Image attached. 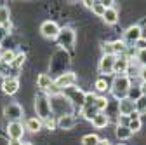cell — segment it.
<instances>
[{
	"mask_svg": "<svg viewBox=\"0 0 146 145\" xmlns=\"http://www.w3.org/2000/svg\"><path fill=\"white\" fill-rule=\"evenodd\" d=\"M56 40H58V46L63 51L73 49V47H75V44H77V32L73 30L71 26H63L59 30V33H58Z\"/></svg>",
	"mask_w": 146,
	"mask_h": 145,
	"instance_id": "5b68a950",
	"label": "cell"
},
{
	"mask_svg": "<svg viewBox=\"0 0 146 145\" xmlns=\"http://www.w3.org/2000/svg\"><path fill=\"white\" fill-rule=\"evenodd\" d=\"M132 81L127 75H115L111 84H110V95H111L117 101L127 96V91H129Z\"/></svg>",
	"mask_w": 146,
	"mask_h": 145,
	"instance_id": "6da1fadb",
	"label": "cell"
},
{
	"mask_svg": "<svg viewBox=\"0 0 146 145\" xmlns=\"http://www.w3.org/2000/svg\"><path fill=\"white\" fill-rule=\"evenodd\" d=\"M134 61H136L139 66H146V49H144V51H136Z\"/></svg>",
	"mask_w": 146,
	"mask_h": 145,
	"instance_id": "d6a6232c",
	"label": "cell"
},
{
	"mask_svg": "<svg viewBox=\"0 0 146 145\" xmlns=\"http://www.w3.org/2000/svg\"><path fill=\"white\" fill-rule=\"evenodd\" d=\"M108 101H110V100H108L106 96H99V95H98L94 105H96V108H98L99 112H104V110H106V107H108Z\"/></svg>",
	"mask_w": 146,
	"mask_h": 145,
	"instance_id": "4dcf8cb0",
	"label": "cell"
},
{
	"mask_svg": "<svg viewBox=\"0 0 146 145\" xmlns=\"http://www.w3.org/2000/svg\"><path fill=\"white\" fill-rule=\"evenodd\" d=\"M25 61H26V54H25V52H16V56H14L11 66L16 68V70H19V68L25 65Z\"/></svg>",
	"mask_w": 146,
	"mask_h": 145,
	"instance_id": "4316f807",
	"label": "cell"
},
{
	"mask_svg": "<svg viewBox=\"0 0 146 145\" xmlns=\"http://www.w3.org/2000/svg\"><path fill=\"white\" fill-rule=\"evenodd\" d=\"M136 103V112L143 117V115H146V96H141L137 101H134Z\"/></svg>",
	"mask_w": 146,
	"mask_h": 145,
	"instance_id": "f546056e",
	"label": "cell"
},
{
	"mask_svg": "<svg viewBox=\"0 0 146 145\" xmlns=\"http://www.w3.org/2000/svg\"><path fill=\"white\" fill-rule=\"evenodd\" d=\"M90 11H92V14H96V16L103 17V14H104L106 7L103 5V2H92V7H90Z\"/></svg>",
	"mask_w": 146,
	"mask_h": 145,
	"instance_id": "1f68e13d",
	"label": "cell"
},
{
	"mask_svg": "<svg viewBox=\"0 0 146 145\" xmlns=\"http://www.w3.org/2000/svg\"><path fill=\"white\" fill-rule=\"evenodd\" d=\"M98 112H99V110L96 108V105H90V107H84V108H82V110H80V115H82L85 121H89V122H90V121L94 119V115H96Z\"/></svg>",
	"mask_w": 146,
	"mask_h": 145,
	"instance_id": "cb8c5ba5",
	"label": "cell"
},
{
	"mask_svg": "<svg viewBox=\"0 0 146 145\" xmlns=\"http://www.w3.org/2000/svg\"><path fill=\"white\" fill-rule=\"evenodd\" d=\"M129 65H131V58H127L125 54H122V56H117L115 65H113V74H115V75H127Z\"/></svg>",
	"mask_w": 146,
	"mask_h": 145,
	"instance_id": "5bb4252c",
	"label": "cell"
},
{
	"mask_svg": "<svg viewBox=\"0 0 146 145\" xmlns=\"http://www.w3.org/2000/svg\"><path fill=\"white\" fill-rule=\"evenodd\" d=\"M141 96H143L141 82H139V84H131V87H129V91H127V96H125V98H129V100H132V101H137Z\"/></svg>",
	"mask_w": 146,
	"mask_h": 145,
	"instance_id": "44dd1931",
	"label": "cell"
},
{
	"mask_svg": "<svg viewBox=\"0 0 146 145\" xmlns=\"http://www.w3.org/2000/svg\"><path fill=\"white\" fill-rule=\"evenodd\" d=\"M127 128H129V130L132 131V135H134V133H139V131L143 130V117L129 121V124H127Z\"/></svg>",
	"mask_w": 146,
	"mask_h": 145,
	"instance_id": "f1b7e54d",
	"label": "cell"
},
{
	"mask_svg": "<svg viewBox=\"0 0 146 145\" xmlns=\"http://www.w3.org/2000/svg\"><path fill=\"white\" fill-rule=\"evenodd\" d=\"M23 115H25V108H23L21 103L12 101V103H7L4 107V117L9 122H21Z\"/></svg>",
	"mask_w": 146,
	"mask_h": 145,
	"instance_id": "8992f818",
	"label": "cell"
},
{
	"mask_svg": "<svg viewBox=\"0 0 146 145\" xmlns=\"http://www.w3.org/2000/svg\"><path fill=\"white\" fill-rule=\"evenodd\" d=\"M137 79L141 81V84H146V66H141V68H139Z\"/></svg>",
	"mask_w": 146,
	"mask_h": 145,
	"instance_id": "8d00e7d4",
	"label": "cell"
},
{
	"mask_svg": "<svg viewBox=\"0 0 146 145\" xmlns=\"http://www.w3.org/2000/svg\"><path fill=\"white\" fill-rule=\"evenodd\" d=\"M115 60L117 56H111V54H103L99 58V63H98V70L103 77H108V75H113V65H115Z\"/></svg>",
	"mask_w": 146,
	"mask_h": 145,
	"instance_id": "9c48e42d",
	"label": "cell"
},
{
	"mask_svg": "<svg viewBox=\"0 0 146 145\" xmlns=\"http://www.w3.org/2000/svg\"><path fill=\"white\" fill-rule=\"evenodd\" d=\"M77 81H78V77H77L75 72L66 70L64 74L58 75L56 79L52 81V87H50V91H49V93H50V95L61 93L63 89H66V87H70V86H77Z\"/></svg>",
	"mask_w": 146,
	"mask_h": 145,
	"instance_id": "277c9868",
	"label": "cell"
},
{
	"mask_svg": "<svg viewBox=\"0 0 146 145\" xmlns=\"http://www.w3.org/2000/svg\"><path fill=\"white\" fill-rule=\"evenodd\" d=\"M141 37H143V30H141V26H139V25H131L129 28L123 32L122 40H123V44H125L127 47H134V44H136Z\"/></svg>",
	"mask_w": 146,
	"mask_h": 145,
	"instance_id": "ba28073f",
	"label": "cell"
},
{
	"mask_svg": "<svg viewBox=\"0 0 146 145\" xmlns=\"http://www.w3.org/2000/svg\"><path fill=\"white\" fill-rule=\"evenodd\" d=\"M19 87H21L19 79L14 77V75H9V77H5V79L2 81V93H4V95L12 96V95H16L17 91H19Z\"/></svg>",
	"mask_w": 146,
	"mask_h": 145,
	"instance_id": "8fae6325",
	"label": "cell"
},
{
	"mask_svg": "<svg viewBox=\"0 0 146 145\" xmlns=\"http://www.w3.org/2000/svg\"><path fill=\"white\" fill-rule=\"evenodd\" d=\"M94 89L98 93H110V82L106 81V77H99L94 81Z\"/></svg>",
	"mask_w": 146,
	"mask_h": 145,
	"instance_id": "603a6c76",
	"label": "cell"
},
{
	"mask_svg": "<svg viewBox=\"0 0 146 145\" xmlns=\"http://www.w3.org/2000/svg\"><path fill=\"white\" fill-rule=\"evenodd\" d=\"M70 65V54L63 49H59L56 54H54V60H50V70L52 72H58V75L64 74V66Z\"/></svg>",
	"mask_w": 146,
	"mask_h": 145,
	"instance_id": "52a82bcc",
	"label": "cell"
},
{
	"mask_svg": "<svg viewBox=\"0 0 146 145\" xmlns=\"http://www.w3.org/2000/svg\"><path fill=\"white\" fill-rule=\"evenodd\" d=\"M144 49H146V37H141L134 44V51H144Z\"/></svg>",
	"mask_w": 146,
	"mask_h": 145,
	"instance_id": "d590c367",
	"label": "cell"
},
{
	"mask_svg": "<svg viewBox=\"0 0 146 145\" xmlns=\"http://www.w3.org/2000/svg\"><path fill=\"white\" fill-rule=\"evenodd\" d=\"M7 37H9V30L4 28V26H0V42H2L4 39H7Z\"/></svg>",
	"mask_w": 146,
	"mask_h": 145,
	"instance_id": "74e56055",
	"label": "cell"
},
{
	"mask_svg": "<svg viewBox=\"0 0 146 145\" xmlns=\"http://www.w3.org/2000/svg\"><path fill=\"white\" fill-rule=\"evenodd\" d=\"M98 145H111V142H110L108 138H99V142H98Z\"/></svg>",
	"mask_w": 146,
	"mask_h": 145,
	"instance_id": "f35d334b",
	"label": "cell"
},
{
	"mask_svg": "<svg viewBox=\"0 0 146 145\" xmlns=\"http://www.w3.org/2000/svg\"><path fill=\"white\" fill-rule=\"evenodd\" d=\"M101 51H103V54H111V56H115V54H113V46H111L110 40L101 42Z\"/></svg>",
	"mask_w": 146,
	"mask_h": 145,
	"instance_id": "836d02e7",
	"label": "cell"
},
{
	"mask_svg": "<svg viewBox=\"0 0 146 145\" xmlns=\"http://www.w3.org/2000/svg\"><path fill=\"white\" fill-rule=\"evenodd\" d=\"M134 112H136V103H134L132 100H129V98L118 100V114H120L122 117H129V115L134 114Z\"/></svg>",
	"mask_w": 146,
	"mask_h": 145,
	"instance_id": "9a60e30c",
	"label": "cell"
},
{
	"mask_svg": "<svg viewBox=\"0 0 146 145\" xmlns=\"http://www.w3.org/2000/svg\"><path fill=\"white\" fill-rule=\"evenodd\" d=\"M115 136H117L118 140H131V138H132V131L127 128V126L117 124V128H115Z\"/></svg>",
	"mask_w": 146,
	"mask_h": 145,
	"instance_id": "7402d4cb",
	"label": "cell"
},
{
	"mask_svg": "<svg viewBox=\"0 0 146 145\" xmlns=\"http://www.w3.org/2000/svg\"><path fill=\"white\" fill-rule=\"evenodd\" d=\"M82 4H84L87 9H90V7H92V2H90V0H85V2H82Z\"/></svg>",
	"mask_w": 146,
	"mask_h": 145,
	"instance_id": "60d3db41",
	"label": "cell"
},
{
	"mask_svg": "<svg viewBox=\"0 0 146 145\" xmlns=\"http://www.w3.org/2000/svg\"><path fill=\"white\" fill-rule=\"evenodd\" d=\"M52 77L49 74H38L36 75V87L40 89V93H49L52 87Z\"/></svg>",
	"mask_w": 146,
	"mask_h": 145,
	"instance_id": "2e32d148",
	"label": "cell"
},
{
	"mask_svg": "<svg viewBox=\"0 0 146 145\" xmlns=\"http://www.w3.org/2000/svg\"><path fill=\"white\" fill-rule=\"evenodd\" d=\"M111 46H113V54H115V56H122V54H125V52H127V49H129V47L123 44V40H122V39L113 40V42H111Z\"/></svg>",
	"mask_w": 146,
	"mask_h": 145,
	"instance_id": "d4e9b609",
	"label": "cell"
},
{
	"mask_svg": "<svg viewBox=\"0 0 146 145\" xmlns=\"http://www.w3.org/2000/svg\"><path fill=\"white\" fill-rule=\"evenodd\" d=\"M0 51H2V47H0Z\"/></svg>",
	"mask_w": 146,
	"mask_h": 145,
	"instance_id": "ee69618b",
	"label": "cell"
},
{
	"mask_svg": "<svg viewBox=\"0 0 146 145\" xmlns=\"http://www.w3.org/2000/svg\"><path fill=\"white\" fill-rule=\"evenodd\" d=\"M16 56V52L12 49H2L0 51V63H4V65H11L12 60Z\"/></svg>",
	"mask_w": 146,
	"mask_h": 145,
	"instance_id": "484cf974",
	"label": "cell"
},
{
	"mask_svg": "<svg viewBox=\"0 0 146 145\" xmlns=\"http://www.w3.org/2000/svg\"><path fill=\"white\" fill-rule=\"evenodd\" d=\"M0 26L4 28H11V12L7 5H0Z\"/></svg>",
	"mask_w": 146,
	"mask_h": 145,
	"instance_id": "ffe728a7",
	"label": "cell"
},
{
	"mask_svg": "<svg viewBox=\"0 0 146 145\" xmlns=\"http://www.w3.org/2000/svg\"><path fill=\"white\" fill-rule=\"evenodd\" d=\"M118 145H123V143H118Z\"/></svg>",
	"mask_w": 146,
	"mask_h": 145,
	"instance_id": "7bdbcfd3",
	"label": "cell"
},
{
	"mask_svg": "<svg viewBox=\"0 0 146 145\" xmlns=\"http://www.w3.org/2000/svg\"><path fill=\"white\" fill-rule=\"evenodd\" d=\"M44 128H45V130H49V131L56 130V128H58V126H56V117H50V119L44 121Z\"/></svg>",
	"mask_w": 146,
	"mask_h": 145,
	"instance_id": "e575fe53",
	"label": "cell"
},
{
	"mask_svg": "<svg viewBox=\"0 0 146 145\" xmlns=\"http://www.w3.org/2000/svg\"><path fill=\"white\" fill-rule=\"evenodd\" d=\"M98 142H99V136H98L96 133H87V135H84L82 140H80L82 145H98Z\"/></svg>",
	"mask_w": 146,
	"mask_h": 145,
	"instance_id": "83f0119b",
	"label": "cell"
},
{
	"mask_svg": "<svg viewBox=\"0 0 146 145\" xmlns=\"http://www.w3.org/2000/svg\"><path fill=\"white\" fill-rule=\"evenodd\" d=\"M90 124H92V128L94 130H106V126L110 124V119L104 112H98L94 115V119L90 121Z\"/></svg>",
	"mask_w": 146,
	"mask_h": 145,
	"instance_id": "ac0fdd59",
	"label": "cell"
},
{
	"mask_svg": "<svg viewBox=\"0 0 146 145\" xmlns=\"http://www.w3.org/2000/svg\"><path fill=\"white\" fill-rule=\"evenodd\" d=\"M59 30H61V26L56 21H52V19H47V21H44L40 25V35H42L44 39H50V40L56 39Z\"/></svg>",
	"mask_w": 146,
	"mask_h": 145,
	"instance_id": "30bf717a",
	"label": "cell"
},
{
	"mask_svg": "<svg viewBox=\"0 0 146 145\" xmlns=\"http://www.w3.org/2000/svg\"><path fill=\"white\" fill-rule=\"evenodd\" d=\"M77 122L78 121H77L75 114H66V115H61V117L56 119V126H58V130H61V131H71L77 126Z\"/></svg>",
	"mask_w": 146,
	"mask_h": 145,
	"instance_id": "4fadbf2b",
	"label": "cell"
},
{
	"mask_svg": "<svg viewBox=\"0 0 146 145\" xmlns=\"http://www.w3.org/2000/svg\"><path fill=\"white\" fill-rule=\"evenodd\" d=\"M7 145H23V142H17V140H9Z\"/></svg>",
	"mask_w": 146,
	"mask_h": 145,
	"instance_id": "ab89813d",
	"label": "cell"
},
{
	"mask_svg": "<svg viewBox=\"0 0 146 145\" xmlns=\"http://www.w3.org/2000/svg\"><path fill=\"white\" fill-rule=\"evenodd\" d=\"M35 114L36 117H38L42 122L54 117L52 115V108H50V98L47 93H38V95H35Z\"/></svg>",
	"mask_w": 146,
	"mask_h": 145,
	"instance_id": "7a4b0ae2",
	"label": "cell"
},
{
	"mask_svg": "<svg viewBox=\"0 0 146 145\" xmlns=\"http://www.w3.org/2000/svg\"><path fill=\"white\" fill-rule=\"evenodd\" d=\"M118 19H120V12H118V9H117L115 5H113V7H108V9L104 11V14H103V21H104L106 25H110V26L117 25Z\"/></svg>",
	"mask_w": 146,
	"mask_h": 145,
	"instance_id": "e0dca14e",
	"label": "cell"
},
{
	"mask_svg": "<svg viewBox=\"0 0 146 145\" xmlns=\"http://www.w3.org/2000/svg\"><path fill=\"white\" fill-rule=\"evenodd\" d=\"M25 130H26V131H30V133H38V131H42V130H44V122H42L38 117H36V115H33V117H30V119L26 121Z\"/></svg>",
	"mask_w": 146,
	"mask_h": 145,
	"instance_id": "d6986e66",
	"label": "cell"
},
{
	"mask_svg": "<svg viewBox=\"0 0 146 145\" xmlns=\"http://www.w3.org/2000/svg\"><path fill=\"white\" fill-rule=\"evenodd\" d=\"M61 95L70 101V105L73 107V110H82L84 101H85V91L78 86H70L66 89H63Z\"/></svg>",
	"mask_w": 146,
	"mask_h": 145,
	"instance_id": "3957f363",
	"label": "cell"
},
{
	"mask_svg": "<svg viewBox=\"0 0 146 145\" xmlns=\"http://www.w3.org/2000/svg\"><path fill=\"white\" fill-rule=\"evenodd\" d=\"M26 130H25V124L23 122H9L7 124V136L9 140H17L21 142L25 136Z\"/></svg>",
	"mask_w": 146,
	"mask_h": 145,
	"instance_id": "7c38bea8",
	"label": "cell"
},
{
	"mask_svg": "<svg viewBox=\"0 0 146 145\" xmlns=\"http://www.w3.org/2000/svg\"><path fill=\"white\" fill-rule=\"evenodd\" d=\"M23 145H33L31 142H23Z\"/></svg>",
	"mask_w": 146,
	"mask_h": 145,
	"instance_id": "b9f144b4",
	"label": "cell"
}]
</instances>
